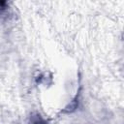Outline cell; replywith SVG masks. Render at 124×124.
Segmentation results:
<instances>
[{
  "label": "cell",
  "instance_id": "6da1fadb",
  "mask_svg": "<svg viewBox=\"0 0 124 124\" xmlns=\"http://www.w3.org/2000/svg\"><path fill=\"white\" fill-rule=\"evenodd\" d=\"M79 97H80V88L78 89V93H77L76 96L73 98V100L64 108V109H63L61 112H62V113H65V114H70V113H73L74 111H76L77 108H78Z\"/></svg>",
  "mask_w": 124,
  "mask_h": 124
},
{
  "label": "cell",
  "instance_id": "7a4b0ae2",
  "mask_svg": "<svg viewBox=\"0 0 124 124\" xmlns=\"http://www.w3.org/2000/svg\"><path fill=\"white\" fill-rule=\"evenodd\" d=\"M28 124H48V120L44 118L40 113L34 112L30 115Z\"/></svg>",
  "mask_w": 124,
  "mask_h": 124
},
{
  "label": "cell",
  "instance_id": "3957f363",
  "mask_svg": "<svg viewBox=\"0 0 124 124\" xmlns=\"http://www.w3.org/2000/svg\"><path fill=\"white\" fill-rule=\"evenodd\" d=\"M7 5H8L7 1L0 0V12H2V11H4V10H6V9H7Z\"/></svg>",
  "mask_w": 124,
  "mask_h": 124
}]
</instances>
